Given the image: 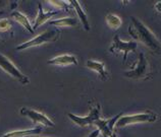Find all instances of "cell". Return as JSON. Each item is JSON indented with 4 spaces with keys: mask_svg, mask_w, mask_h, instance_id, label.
I'll return each mask as SVG.
<instances>
[{
    "mask_svg": "<svg viewBox=\"0 0 161 137\" xmlns=\"http://www.w3.org/2000/svg\"><path fill=\"white\" fill-rule=\"evenodd\" d=\"M43 131V129L40 127L33 128V129H28V130H18V131H11L8 132L2 137H26V136H31V135H37L40 134Z\"/></svg>",
    "mask_w": 161,
    "mask_h": 137,
    "instance_id": "obj_14",
    "label": "cell"
},
{
    "mask_svg": "<svg viewBox=\"0 0 161 137\" xmlns=\"http://www.w3.org/2000/svg\"><path fill=\"white\" fill-rule=\"evenodd\" d=\"M158 120L157 114L153 112H146V113H138L134 115H125L119 118L116 122V128H124L125 126L132 125V124H139V123H153Z\"/></svg>",
    "mask_w": 161,
    "mask_h": 137,
    "instance_id": "obj_2",
    "label": "cell"
},
{
    "mask_svg": "<svg viewBox=\"0 0 161 137\" xmlns=\"http://www.w3.org/2000/svg\"><path fill=\"white\" fill-rule=\"evenodd\" d=\"M20 114L23 116H26L29 119H31L34 123L36 124H42L47 127H54V123L50 120L46 115L42 114L40 112H37L35 110H31L28 108H22L20 109Z\"/></svg>",
    "mask_w": 161,
    "mask_h": 137,
    "instance_id": "obj_9",
    "label": "cell"
},
{
    "mask_svg": "<svg viewBox=\"0 0 161 137\" xmlns=\"http://www.w3.org/2000/svg\"><path fill=\"white\" fill-rule=\"evenodd\" d=\"M86 65L88 68H90L91 70H94L96 71L97 73L99 74L100 76V79L101 80H107L108 79V73L107 71L105 70V65L103 62H98V61H94V60H88Z\"/></svg>",
    "mask_w": 161,
    "mask_h": 137,
    "instance_id": "obj_11",
    "label": "cell"
},
{
    "mask_svg": "<svg viewBox=\"0 0 161 137\" xmlns=\"http://www.w3.org/2000/svg\"><path fill=\"white\" fill-rule=\"evenodd\" d=\"M138 44L135 41H129V42H124L120 40V38L118 35H115L113 38L112 45L110 46L109 51L113 54L117 53H122L124 54V62L126 61L128 58V54L132 51H135L137 49Z\"/></svg>",
    "mask_w": 161,
    "mask_h": 137,
    "instance_id": "obj_7",
    "label": "cell"
},
{
    "mask_svg": "<svg viewBox=\"0 0 161 137\" xmlns=\"http://www.w3.org/2000/svg\"><path fill=\"white\" fill-rule=\"evenodd\" d=\"M149 73H150L149 63H148L145 55H144L143 53H140L138 63H137V65H136L135 69L125 72V75L128 78L142 79V78L147 77V76L149 75Z\"/></svg>",
    "mask_w": 161,
    "mask_h": 137,
    "instance_id": "obj_5",
    "label": "cell"
},
{
    "mask_svg": "<svg viewBox=\"0 0 161 137\" xmlns=\"http://www.w3.org/2000/svg\"><path fill=\"white\" fill-rule=\"evenodd\" d=\"M11 16H12V18H14L15 21H18L19 24H20L23 25V27L28 29V31L31 33V34H34L35 33V31L33 29V27L31 25V24H30V21L28 19V18L25 14L23 13H20L19 11H14L11 13Z\"/></svg>",
    "mask_w": 161,
    "mask_h": 137,
    "instance_id": "obj_15",
    "label": "cell"
},
{
    "mask_svg": "<svg viewBox=\"0 0 161 137\" xmlns=\"http://www.w3.org/2000/svg\"><path fill=\"white\" fill-rule=\"evenodd\" d=\"M124 115V113H119L118 115H116V116H114L113 118L111 119H98L97 121L95 122L94 125H96L97 127H98V129L100 131V133L102 134L104 137H110L111 136L114 132H113V129L114 127H115V124L116 122L119 120V118Z\"/></svg>",
    "mask_w": 161,
    "mask_h": 137,
    "instance_id": "obj_8",
    "label": "cell"
},
{
    "mask_svg": "<svg viewBox=\"0 0 161 137\" xmlns=\"http://www.w3.org/2000/svg\"><path fill=\"white\" fill-rule=\"evenodd\" d=\"M38 7H39V11H38V15H37V18L35 19V24H34L33 25V29L34 31H36V29L40 27V25H42L43 24H45L46 21H47L48 19H50L52 18V16L56 15L59 13V11H49V12H44L43 8H42V4L39 3V5H38Z\"/></svg>",
    "mask_w": 161,
    "mask_h": 137,
    "instance_id": "obj_10",
    "label": "cell"
},
{
    "mask_svg": "<svg viewBox=\"0 0 161 137\" xmlns=\"http://www.w3.org/2000/svg\"><path fill=\"white\" fill-rule=\"evenodd\" d=\"M10 21L6 19V18H3V19H0V32H6V31H9L10 29Z\"/></svg>",
    "mask_w": 161,
    "mask_h": 137,
    "instance_id": "obj_19",
    "label": "cell"
},
{
    "mask_svg": "<svg viewBox=\"0 0 161 137\" xmlns=\"http://www.w3.org/2000/svg\"><path fill=\"white\" fill-rule=\"evenodd\" d=\"M110 137H116V134H115V133H113V134H112L111 136H110Z\"/></svg>",
    "mask_w": 161,
    "mask_h": 137,
    "instance_id": "obj_22",
    "label": "cell"
},
{
    "mask_svg": "<svg viewBox=\"0 0 161 137\" xmlns=\"http://www.w3.org/2000/svg\"><path fill=\"white\" fill-rule=\"evenodd\" d=\"M132 24L129 28V33L134 39L139 40L142 42L144 45L147 46L148 48L153 50L154 52H160L161 46L159 40L156 38L153 32L150 29H148L142 21H140L138 18L132 16Z\"/></svg>",
    "mask_w": 161,
    "mask_h": 137,
    "instance_id": "obj_1",
    "label": "cell"
},
{
    "mask_svg": "<svg viewBox=\"0 0 161 137\" xmlns=\"http://www.w3.org/2000/svg\"><path fill=\"white\" fill-rule=\"evenodd\" d=\"M48 64H51V65H70V64H75L77 65L78 64V60L73 55H60V56H57L51 60H49Z\"/></svg>",
    "mask_w": 161,
    "mask_h": 137,
    "instance_id": "obj_12",
    "label": "cell"
},
{
    "mask_svg": "<svg viewBox=\"0 0 161 137\" xmlns=\"http://www.w3.org/2000/svg\"><path fill=\"white\" fill-rule=\"evenodd\" d=\"M154 9H155L156 11H157V12H160V13H161V1H158V2H156V3H155Z\"/></svg>",
    "mask_w": 161,
    "mask_h": 137,
    "instance_id": "obj_21",
    "label": "cell"
},
{
    "mask_svg": "<svg viewBox=\"0 0 161 137\" xmlns=\"http://www.w3.org/2000/svg\"><path fill=\"white\" fill-rule=\"evenodd\" d=\"M106 23H107L109 28H111L113 29H116L121 25V18H119V16H117L116 14L108 13L106 15Z\"/></svg>",
    "mask_w": 161,
    "mask_h": 137,
    "instance_id": "obj_17",
    "label": "cell"
},
{
    "mask_svg": "<svg viewBox=\"0 0 161 137\" xmlns=\"http://www.w3.org/2000/svg\"><path fill=\"white\" fill-rule=\"evenodd\" d=\"M0 67H1V69L5 71L6 73H8L10 76H12L14 78L18 79L20 83H23V84H29L30 83V79H29L28 76L23 74L22 72L15 67L14 64L1 53H0Z\"/></svg>",
    "mask_w": 161,
    "mask_h": 137,
    "instance_id": "obj_6",
    "label": "cell"
},
{
    "mask_svg": "<svg viewBox=\"0 0 161 137\" xmlns=\"http://www.w3.org/2000/svg\"><path fill=\"white\" fill-rule=\"evenodd\" d=\"M70 4L73 5V7L75 8V12H77V14L79 16V18L80 20V23L83 24V27L84 29H86V31H90V24H89V20H88V18H87V14L86 12L83 10V8L80 7L79 1L77 0H70Z\"/></svg>",
    "mask_w": 161,
    "mask_h": 137,
    "instance_id": "obj_13",
    "label": "cell"
},
{
    "mask_svg": "<svg viewBox=\"0 0 161 137\" xmlns=\"http://www.w3.org/2000/svg\"><path fill=\"white\" fill-rule=\"evenodd\" d=\"M69 118L73 121L75 124H77L78 126L80 127H89L94 125L95 122L98 119H100V105L97 104L94 108H92L90 113H89L87 116L85 117H80L75 115L73 113H69L67 114Z\"/></svg>",
    "mask_w": 161,
    "mask_h": 137,
    "instance_id": "obj_4",
    "label": "cell"
},
{
    "mask_svg": "<svg viewBox=\"0 0 161 137\" xmlns=\"http://www.w3.org/2000/svg\"><path fill=\"white\" fill-rule=\"evenodd\" d=\"M51 5L58 7L59 9H67L69 8V4L64 1H59V0H51V1H48Z\"/></svg>",
    "mask_w": 161,
    "mask_h": 137,
    "instance_id": "obj_18",
    "label": "cell"
},
{
    "mask_svg": "<svg viewBox=\"0 0 161 137\" xmlns=\"http://www.w3.org/2000/svg\"><path fill=\"white\" fill-rule=\"evenodd\" d=\"M50 24L55 25L57 28H64V27H77L78 19L74 18H62L58 19H54L50 21Z\"/></svg>",
    "mask_w": 161,
    "mask_h": 137,
    "instance_id": "obj_16",
    "label": "cell"
},
{
    "mask_svg": "<svg viewBox=\"0 0 161 137\" xmlns=\"http://www.w3.org/2000/svg\"><path fill=\"white\" fill-rule=\"evenodd\" d=\"M59 37V32L58 31H46L44 33H42L41 35L35 37L34 39L30 40L24 44H20L19 46L16 47V50L20 51V50H25L28 48H32V47H36V46H40L42 44H45V43H49V42H54L58 39Z\"/></svg>",
    "mask_w": 161,
    "mask_h": 137,
    "instance_id": "obj_3",
    "label": "cell"
},
{
    "mask_svg": "<svg viewBox=\"0 0 161 137\" xmlns=\"http://www.w3.org/2000/svg\"><path fill=\"white\" fill-rule=\"evenodd\" d=\"M101 133H100V131H99V129H96V130H94L92 132V133H90V135H89L88 137H98L99 135H100Z\"/></svg>",
    "mask_w": 161,
    "mask_h": 137,
    "instance_id": "obj_20",
    "label": "cell"
}]
</instances>
